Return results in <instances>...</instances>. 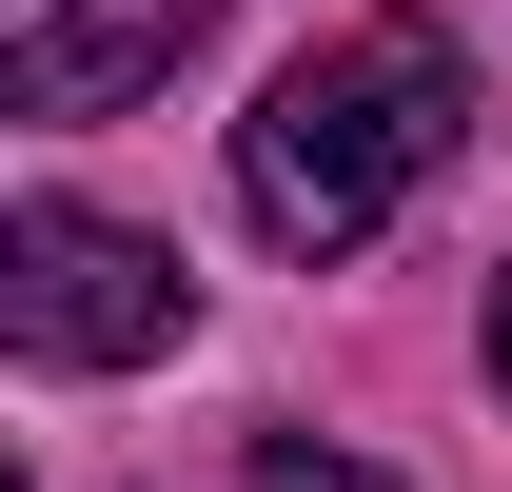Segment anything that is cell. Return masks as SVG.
Masks as SVG:
<instances>
[{
  "label": "cell",
  "instance_id": "2",
  "mask_svg": "<svg viewBox=\"0 0 512 492\" xmlns=\"http://www.w3.org/2000/svg\"><path fill=\"white\" fill-rule=\"evenodd\" d=\"M0 335H20L40 374H138V355L197 335V296H178V256L138 237V217L20 197V217H0Z\"/></svg>",
  "mask_w": 512,
  "mask_h": 492
},
{
  "label": "cell",
  "instance_id": "4",
  "mask_svg": "<svg viewBox=\"0 0 512 492\" xmlns=\"http://www.w3.org/2000/svg\"><path fill=\"white\" fill-rule=\"evenodd\" d=\"M256 492H394V473H355V453H316V433H256Z\"/></svg>",
  "mask_w": 512,
  "mask_h": 492
},
{
  "label": "cell",
  "instance_id": "3",
  "mask_svg": "<svg viewBox=\"0 0 512 492\" xmlns=\"http://www.w3.org/2000/svg\"><path fill=\"white\" fill-rule=\"evenodd\" d=\"M197 20H217V0H20V119H99V99H138V79L178 60Z\"/></svg>",
  "mask_w": 512,
  "mask_h": 492
},
{
  "label": "cell",
  "instance_id": "1",
  "mask_svg": "<svg viewBox=\"0 0 512 492\" xmlns=\"http://www.w3.org/2000/svg\"><path fill=\"white\" fill-rule=\"evenodd\" d=\"M453 119H473V60L434 20H335L316 60H276V99L237 119V217L276 256H355L453 158Z\"/></svg>",
  "mask_w": 512,
  "mask_h": 492
},
{
  "label": "cell",
  "instance_id": "5",
  "mask_svg": "<svg viewBox=\"0 0 512 492\" xmlns=\"http://www.w3.org/2000/svg\"><path fill=\"white\" fill-rule=\"evenodd\" d=\"M493 394H512V276H493Z\"/></svg>",
  "mask_w": 512,
  "mask_h": 492
}]
</instances>
